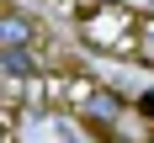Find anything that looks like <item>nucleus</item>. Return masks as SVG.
<instances>
[{"label":"nucleus","instance_id":"nucleus-1","mask_svg":"<svg viewBox=\"0 0 154 143\" xmlns=\"http://www.w3.org/2000/svg\"><path fill=\"white\" fill-rule=\"evenodd\" d=\"M128 27H133V16H117V11L101 5L96 16L80 21V37H85L91 48H101V53H128V48H133L128 43Z\"/></svg>","mask_w":154,"mask_h":143},{"label":"nucleus","instance_id":"nucleus-2","mask_svg":"<svg viewBox=\"0 0 154 143\" xmlns=\"http://www.w3.org/2000/svg\"><path fill=\"white\" fill-rule=\"evenodd\" d=\"M80 117L96 127V138H106V133H117V122H122V95H117V90H101V85H96V90L80 101Z\"/></svg>","mask_w":154,"mask_h":143},{"label":"nucleus","instance_id":"nucleus-3","mask_svg":"<svg viewBox=\"0 0 154 143\" xmlns=\"http://www.w3.org/2000/svg\"><path fill=\"white\" fill-rule=\"evenodd\" d=\"M5 48H37V21H27L16 5L5 11Z\"/></svg>","mask_w":154,"mask_h":143},{"label":"nucleus","instance_id":"nucleus-4","mask_svg":"<svg viewBox=\"0 0 154 143\" xmlns=\"http://www.w3.org/2000/svg\"><path fill=\"white\" fill-rule=\"evenodd\" d=\"M0 64H5V74H11V79L37 74V53H32V48H5V53H0Z\"/></svg>","mask_w":154,"mask_h":143}]
</instances>
